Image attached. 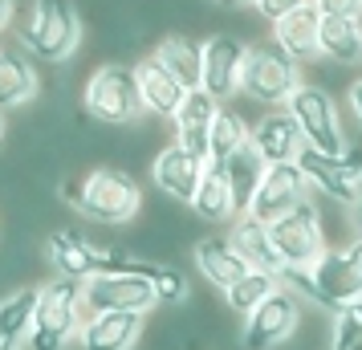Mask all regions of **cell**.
<instances>
[{"label": "cell", "instance_id": "23", "mask_svg": "<svg viewBox=\"0 0 362 350\" xmlns=\"http://www.w3.org/2000/svg\"><path fill=\"white\" fill-rule=\"evenodd\" d=\"M192 212H196L199 220H208V224H232V220L240 216V212H236V196H232V184H228V175H224V167L208 163L204 180H199L196 200H192Z\"/></svg>", "mask_w": 362, "mask_h": 350}, {"label": "cell", "instance_id": "25", "mask_svg": "<svg viewBox=\"0 0 362 350\" xmlns=\"http://www.w3.org/2000/svg\"><path fill=\"white\" fill-rule=\"evenodd\" d=\"M216 167H224V175H228V184H232V196H236V212L245 216L248 212V204H252V196H257V187H261L264 180V159L257 155V147L248 143V147H240L236 155H232L228 163H216Z\"/></svg>", "mask_w": 362, "mask_h": 350}, {"label": "cell", "instance_id": "31", "mask_svg": "<svg viewBox=\"0 0 362 350\" xmlns=\"http://www.w3.org/2000/svg\"><path fill=\"white\" fill-rule=\"evenodd\" d=\"M329 350H362V301H354V305H342V310L334 314Z\"/></svg>", "mask_w": 362, "mask_h": 350}, {"label": "cell", "instance_id": "30", "mask_svg": "<svg viewBox=\"0 0 362 350\" xmlns=\"http://www.w3.org/2000/svg\"><path fill=\"white\" fill-rule=\"evenodd\" d=\"M134 265L155 281L159 305H183V301L192 298V289H187V273H183L180 265H171V261H134Z\"/></svg>", "mask_w": 362, "mask_h": 350}, {"label": "cell", "instance_id": "32", "mask_svg": "<svg viewBox=\"0 0 362 350\" xmlns=\"http://www.w3.org/2000/svg\"><path fill=\"white\" fill-rule=\"evenodd\" d=\"M322 17H342V21H362V0H313Z\"/></svg>", "mask_w": 362, "mask_h": 350}, {"label": "cell", "instance_id": "2", "mask_svg": "<svg viewBox=\"0 0 362 350\" xmlns=\"http://www.w3.org/2000/svg\"><path fill=\"white\" fill-rule=\"evenodd\" d=\"M41 252H45V265L53 269V277H69V281H90L94 273H115V269L134 265L131 245H98L69 224L49 228Z\"/></svg>", "mask_w": 362, "mask_h": 350}, {"label": "cell", "instance_id": "27", "mask_svg": "<svg viewBox=\"0 0 362 350\" xmlns=\"http://www.w3.org/2000/svg\"><path fill=\"white\" fill-rule=\"evenodd\" d=\"M248 139H252V127L245 122V115L232 110V106H220V115H216V122H212L208 163H228L240 147H248Z\"/></svg>", "mask_w": 362, "mask_h": 350}, {"label": "cell", "instance_id": "17", "mask_svg": "<svg viewBox=\"0 0 362 350\" xmlns=\"http://www.w3.org/2000/svg\"><path fill=\"white\" fill-rule=\"evenodd\" d=\"M134 74H139V94H143V110L155 118H175V110L183 106V98H187V86L171 74V69L151 53V57H143L139 66H134Z\"/></svg>", "mask_w": 362, "mask_h": 350}, {"label": "cell", "instance_id": "4", "mask_svg": "<svg viewBox=\"0 0 362 350\" xmlns=\"http://www.w3.org/2000/svg\"><path fill=\"white\" fill-rule=\"evenodd\" d=\"M82 45V17L74 0H33L29 17L21 25V49L62 66Z\"/></svg>", "mask_w": 362, "mask_h": 350}, {"label": "cell", "instance_id": "24", "mask_svg": "<svg viewBox=\"0 0 362 350\" xmlns=\"http://www.w3.org/2000/svg\"><path fill=\"white\" fill-rule=\"evenodd\" d=\"M155 57H159L187 90H199V78H204V41H192V37H183V33H167V37H159V45H155Z\"/></svg>", "mask_w": 362, "mask_h": 350}, {"label": "cell", "instance_id": "16", "mask_svg": "<svg viewBox=\"0 0 362 350\" xmlns=\"http://www.w3.org/2000/svg\"><path fill=\"white\" fill-rule=\"evenodd\" d=\"M220 106L224 102H216L208 90H187V98H183V106L175 110V143H180L183 151H192L196 159H204L208 163V143H212V122L216 115H220Z\"/></svg>", "mask_w": 362, "mask_h": 350}, {"label": "cell", "instance_id": "14", "mask_svg": "<svg viewBox=\"0 0 362 350\" xmlns=\"http://www.w3.org/2000/svg\"><path fill=\"white\" fill-rule=\"evenodd\" d=\"M204 171H208V163L196 159L192 151H183L180 143L163 147L155 159H151V180H155V187H159L163 196H171V200L187 204V208H192V200H196Z\"/></svg>", "mask_w": 362, "mask_h": 350}, {"label": "cell", "instance_id": "28", "mask_svg": "<svg viewBox=\"0 0 362 350\" xmlns=\"http://www.w3.org/2000/svg\"><path fill=\"white\" fill-rule=\"evenodd\" d=\"M37 298H41V285H13L0 298V330L8 338L25 342V334H29L33 314H37Z\"/></svg>", "mask_w": 362, "mask_h": 350}, {"label": "cell", "instance_id": "5", "mask_svg": "<svg viewBox=\"0 0 362 350\" xmlns=\"http://www.w3.org/2000/svg\"><path fill=\"white\" fill-rule=\"evenodd\" d=\"M82 102L106 127H127L139 115H147L143 94H139V74H134V66H122V62H106L94 69L82 90Z\"/></svg>", "mask_w": 362, "mask_h": 350}, {"label": "cell", "instance_id": "8", "mask_svg": "<svg viewBox=\"0 0 362 350\" xmlns=\"http://www.w3.org/2000/svg\"><path fill=\"white\" fill-rule=\"evenodd\" d=\"M313 305L322 310H342L362 301V236H350L342 249H326V257L310 269Z\"/></svg>", "mask_w": 362, "mask_h": 350}, {"label": "cell", "instance_id": "37", "mask_svg": "<svg viewBox=\"0 0 362 350\" xmlns=\"http://www.w3.org/2000/svg\"><path fill=\"white\" fill-rule=\"evenodd\" d=\"M25 342H17V338H8V334L0 330V350H21Z\"/></svg>", "mask_w": 362, "mask_h": 350}, {"label": "cell", "instance_id": "35", "mask_svg": "<svg viewBox=\"0 0 362 350\" xmlns=\"http://www.w3.org/2000/svg\"><path fill=\"white\" fill-rule=\"evenodd\" d=\"M8 21H13V0H0V33L8 29Z\"/></svg>", "mask_w": 362, "mask_h": 350}, {"label": "cell", "instance_id": "13", "mask_svg": "<svg viewBox=\"0 0 362 350\" xmlns=\"http://www.w3.org/2000/svg\"><path fill=\"white\" fill-rule=\"evenodd\" d=\"M248 45L232 33H212L204 41V78L199 90H208L216 102H228L240 94V69H245Z\"/></svg>", "mask_w": 362, "mask_h": 350}, {"label": "cell", "instance_id": "6", "mask_svg": "<svg viewBox=\"0 0 362 350\" xmlns=\"http://www.w3.org/2000/svg\"><path fill=\"white\" fill-rule=\"evenodd\" d=\"M82 301L86 314H143L147 317L159 305L155 281L139 265L115 269V273H94L82 281Z\"/></svg>", "mask_w": 362, "mask_h": 350}, {"label": "cell", "instance_id": "29", "mask_svg": "<svg viewBox=\"0 0 362 350\" xmlns=\"http://www.w3.org/2000/svg\"><path fill=\"white\" fill-rule=\"evenodd\" d=\"M281 289V277L277 273H264V269H248L240 281L232 285V289H224V305H228L232 314L248 317L261 301H269L273 293Z\"/></svg>", "mask_w": 362, "mask_h": 350}, {"label": "cell", "instance_id": "3", "mask_svg": "<svg viewBox=\"0 0 362 350\" xmlns=\"http://www.w3.org/2000/svg\"><path fill=\"white\" fill-rule=\"evenodd\" d=\"M86 322V301H82V281L69 277H49L41 281L33 326L25 334V350H66L78 342Z\"/></svg>", "mask_w": 362, "mask_h": 350}, {"label": "cell", "instance_id": "33", "mask_svg": "<svg viewBox=\"0 0 362 350\" xmlns=\"http://www.w3.org/2000/svg\"><path fill=\"white\" fill-rule=\"evenodd\" d=\"M301 4H310V0H257L261 17H264V21H273V25H277L281 17H289L293 8H301Z\"/></svg>", "mask_w": 362, "mask_h": 350}, {"label": "cell", "instance_id": "1", "mask_svg": "<svg viewBox=\"0 0 362 350\" xmlns=\"http://www.w3.org/2000/svg\"><path fill=\"white\" fill-rule=\"evenodd\" d=\"M62 192L69 208L94 224H131L143 208V187L122 167H90L78 180H66Z\"/></svg>", "mask_w": 362, "mask_h": 350}, {"label": "cell", "instance_id": "21", "mask_svg": "<svg viewBox=\"0 0 362 350\" xmlns=\"http://www.w3.org/2000/svg\"><path fill=\"white\" fill-rule=\"evenodd\" d=\"M228 240H232V249L245 257L248 269H264V273H281L285 269L277 245H273V233H269V224H261V220L236 216L228 228Z\"/></svg>", "mask_w": 362, "mask_h": 350}, {"label": "cell", "instance_id": "34", "mask_svg": "<svg viewBox=\"0 0 362 350\" xmlns=\"http://www.w3.org/2000/svg\"><path fill=\"white\" fill-rule=\"evenodd\" d=\"M346 98H350V110H354V118L362 122V78L350 86V90H346Z\"/></svg>", "mask_w": 362, "mask_h": 350}, {"label": "cell", "instance_id": "18", "mask_svg": "<svg viewBox=\"0 0 362 350\" xmlns=\"http://www.w3.org/2000/svg\"><path fill=\"white\" fill-rule=\"evenodd\" d=\"M147 330L143 314H86L78 346L82 350H134Z\"/></svg>", "mask_w": 362, "mask_h": 350}, {"label": "cell", "instance_id": "39", "mask_svg": "<svg viewBox=\"0 0 362 350\" xmlns=\"http://www.w3.org/2000/svg\"><path fill=\"white\" fill-rule=\"evenodd\" d=\"M0 139H4V110H0Z\"/></svg>", "mask_w": 362, "mask_h": 350}, {"label": "cell", "instance_id": "22", "mask_svg": "<svg viewBox=\"0 0 362 350\" xmlns=\"http://www.w3.org/2000/svg\"><path fill=\"white\" fill-rule=\"evenodd\" d=\"M41 94V78H37L33 62L21 49H0V110H17L29 106Z\"/></svg>", "mask_w": 362, "mask_h": 350}, {"label": "cell", "instance_id": "7", "mask_svg": "<svg viewBox=\"0 0 362 350\" xmlns=\"http://www.w3.org/2000/svg\"><path fill=\"white\" fill-rule=\"evenodd\" d=\"M301 86V69L289 53L277 45H248L245 69H240V94L257 106H285Z\"/></svg>", "mask_w": 362, "mask_h": 350}, {"label": "cell", "instance_id": "36", "mask_svg": "<svg viewBox=\"0 0 362 350\" xmlns=\"http://www.w3.org/2000/svg\"><path fill=\"white\" fill-rule=\"evenodd\" d=\"M350 212H354V236H362V192H358V204Z\"/></svg>", "mask_w": 362, "mask_h": 350}, {"label": "cell", "instance_id": "40", "mask_svg": "<svg viewBox=\"0 0 362 350\" xmlns=\"http://www.w3.org/2000/svg\"><path fill=\"white\" fill-rule=\"evenodd\" d=\"M208 4H212V0H208Z\"/></svg>", "mask_w": 362, "mask_h": 350}, {"label": "cell", "instance_id": "15", "mask_svg": "<svg viewBox=\"0 0 362 350\" xmlns=\"http://www.w3.org/2000/svg\"><path fill=\"white\" fill-rule=\"evenodd\" d=\"M257 155H261L264 163H297V155L305 147V139H301V127H297V118L289 115V106H277V110H264L257 122H252V139H248Z\"/></svg>", "mask_w": 362, "mask_h": 350}, {"label": "cell", "instance_id": "20", "mask_svg": "<svg viewBox=\"0 0 362 350\" xmlns=\"http://www.w3.org/2000/svg\"><path fill=\"white\" fill-rule=\"evenodd\" d=\"M192 261H196L199 277H204L208 285H216L220 293H224V289H232V285H236V281L248 273L245 257L232 249L228 236H204V240H196Z\"/></svg>", "mask_w": 362, "mask_h": 350}, {"label": "cell", "instance_id": "10", "mask_svg": "<svg viewBox=\"0 0 362 350\" xmlns=\"http://www.w3.org/2000/svg\"><path fill=\"white\" fill-rule=\"evenodd\" d=\"M269 233H273V245H277L285 269H313L329 249L326 224H322V212H317L313 200L297 204L289 216H281L277 224H269Z\"/></svg>", "mask_w": 362, "mask_h": 350}, {"label": "cell", "instance_id": "9", "mask_svg": "<svg viewBox=\"0 0 362 350\" xmlns=\"http://www.w3.org/2000/svg\"><path fill=\"white\" fill-rule=\"evenodd\" d=\"M285 106L297 118L305 147L326 151V155H346V131H342V118H338V106H334V94L329 90L301 82Z\"/></svg>", "mask_w": 362, "mask_h": 350}, {"label": "cell", "instance_id": "19", "mask_svg": "<svg viewBox=\"0 0 362 350\" xmlns=\"http://www.w3.org/2000/svg\"><path fill=\"white\" fill-rule=\"evenodd\" d=\"M273 45H277L281 53H289L293 62H310V57H317L322 53V13H317V4H301V8H293L289 17H281L277 25H273Z\"/></svg>", "mask_w": 362, "mask_h": 350}, {"label": "cell", "instance_id": "11", "mask_svg": "<svg viewBox=\"0 0 362 350\" xmlns=\"http://www.w3.org/2000/svg\"><path fill=\"white\" fill-rule=\"evenodd\" d=\"M301 301L289 289H277L269 301H261L252 314L245 317V334H240V346L245 350H277L285 346L297 330H301Z\"/></svg>", "mask_w": 362, "mask_h": 350}, {"label": "cell", "instance_id": "38", "mask_svg": "<svg viewBox=\"0 0 362 350\" xmlns=\"http://www.w3.org/2000/svg\"><path fill=\"white\" fill-rule=\"evenodd\" d=\"M220 8H245V4H257V0H212Z\"/></svg>", "mask_w": 362, "mask_h": 350}, {"label": "cell", "instance_id": "26", "mask_svg": "<svg viewBox=\"0 0 362 350\" xmlns=\"http://www.w3.org/2000/svg\"><path fill=\"white\" fill-rule=\"evenodd\" d=\"M322 57L338 66H358L362 62V21L322 17Z\"/></svg>", "mask_w": 362, "mask_h": 350}, {"label": "cell", "instance_id": "12", "mask_svg": "<svg viewBox=\"0 0 362 350\" xmlns=\"http://www.w3.org/2000/svg\"><path fill=\"white\" fill-rule=\"evenodd\" d=\"M305 200H310V184L301 175V167L273 163V167H264V180L257 187V196H252L245 216L261 220V224H277L281 216H289L297 204H305Z\"/></svg>", "mask_w": 362, "mask_h": 350}]
</instances>
